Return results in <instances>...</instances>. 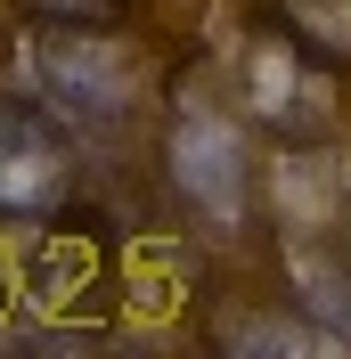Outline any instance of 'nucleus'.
Masks as SVG:
<instances>
[{
  "mask_svg": "<svg viewBox=\"0 0 351 359\" xmlns=\"http://www.w3.org/2000/svg\"><path fill=\"white\" fill-rule=\"evenodd\" d=\"M237 98L262 123H278V139L310 147V139L335 131V107H327V66L310 57V49L286 41V25H262L237 57Z\"/></svg>",
  "mask_w": 351,
  "mask_h": 359,
  "instance_id": "1",
  "label": "nucleus"
},
{
  "mask_svg": "<svg viewBox=\"0 0 351 359\" xmlns=\"http://www.w3.org/2000/svg\"><path fill=\"white\" fill-rule=\"evenodd\" d=\"M164 163H172V188L197 204L204 221H245V196H253V163H245V139L204 107L172 114V139H164Z\"/></svg>",
  "mask_w": 351,
  "mask_h": 359,
  "instance_id": "2",
  "label": "nucleus"
},
{
  "mask_svg": "<svg viewBox=\"0 0 351 359\" xmlns=\"http://www.w3.org/2000/svg\"><path fill=\"white\" fill-rule=\"evenodd\" d=\"M41 90L82 123H123L131 114V57L107 41V33H82V25H41Z\"/></svg>",
  "mask_w": 351,
  "mask_h": 359,
  "instance_id": "3",
  "label": "nucleus"
},
{
  "mask_svg": "<svg viewBox=\"0 0 351 359\" xmlns=\"http://www.w3.org/2000/svg\"><path fill=\"white\" fill-rule=\"evenodd\" d=\"M66 139L33 98H0V212H49L66 196Z\"/></svg>",
  "mask_w": 351,
  "mask_h": 359,
  "instance_id": "4",
  "label": "nucleus"
},
{
  "mask_svg": "<svg viewBox=\"0 0 351 359\" xmlns=\"http://www.w3.org/2000/svg\"><path fill=\"white\" fill-rule=\"evenodd\" d=\"M270 17L286 25V41L310 49L327 74L351 66V0H270Z\"/></svg>",
  "mask_w": 351,
  "mask_h": 359,
  "instance_id": "5",
  "label": "nucleus"
},
{
  "mask_svg": "<svg viewBox=\"0 0 351 359\" xmlns=\"http://www.w3.org/2000/svg\"><path fill=\"white\" fill-rule=\"evenodd\" d=\"M33 25H82V33H107L123 25V0H25Z\"/></svg>",
  "mask_w": 351,
  "mask_h": 359,
  "instance_id": "6",
  "label": "nucleus"
}]
</instances>
